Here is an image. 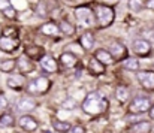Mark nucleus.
I'll list each match as a JSON object with an SVG mask.
<instances>
[{"instance_id": "obj_1", "label": "nucleus", "mask_w": 154, "mask_h": 133, "mask_svg": "<svg viewBox=\"0 0 154 133\" xmlns=\"http://www.w3.org/2000/svg\"><path fill=\"white\" fill-rule=\"evenodd\" d=\"M82 109L90 115H99L108 109V100L99 91H91L85 96L82 102Z\"/></svg>"}, {"instance_id": "obj_2", "label": "nucleus", "mask_w": 154, "mask_h": 133, "mask_svg": "<svg viewBox=\"0 0 154 133\" xmlns=\"http://www.w3.org/2000/svg\"><path fill=\"white\" fill-rule=\"evenodd\" d=\"M96 14H97V21H99V26H100V27H108L109 24H112L114 17H115L112 8H109V6H102V5L97 6Z\"/></svg>"}, {"instance_id": "obj_3", "label": "nucleus", "mask_w": 154, "mask_h": 133, "mask_svg": "<svg viewBox=\"0 0 154 133\" xmlns=\"http://www.w3.org/2000/svg\"><path fill=\"white\" fill-rule=\"evenodd\" d=\"M48 88H50V81L45 76H39L35 81L29 82V85H27V91L32 94H42Z\"/></svg>"}, {"instance_id": "obj_4", "label": "nucleus", "mask_w": 154, "mask_h": 133, "mask_svg": "<svg viewBox=\"0 0 154 133\" xmlns=\"http://www.w3.org/2000/svg\"><path fill=\"white\" fill-rule=\"evenodd\" d=\"M148 109H151V102L148 97H136L130 103V112L132 114H144Z\"/></svg>"}, {"instance_id": "obj_5", "label": "nucleus", "mask_w": 154, "mask_h": 133, "mask_svg": "<svg viewBox=\"0 0 154 133\" xmlns=\"http://www.w3.org/2000/svg\"><path fill=\"white\" fill-rule=\"evenodd\" d=\"M76 17L85 26H91L94 23V15L90 8H76Z\"/></svg>"}, {"instance_id": "obj_6", "label": "nucleus", "mask_w": 154, "mask_h": 133, "mask_svg": "<svg viewBox=\"0 0 154 133\" xmlns=\"http://www.w3.org/2000/svg\"><path fill=\"white\" fill-rule=\"evenodd\" d=\"M133 51H135L138 55L145 57V55H148L150 51H151V44H150L148 41H145V39H138V41L133 42Z\"/></svg>"}, {"instance_id": "obj_7", "label": "nucleus", "mask_w": 154, "mask_h": 133, "mask_svg": "<svg viewBox=\"0 0 154 133\" xmlns=\"http://www.w3.org/2000/svg\"><path fill=\"white\" fill-rule=\"evenodd\" d=\"M138 79L141 82V85L147 90L154 88V72L145 70V72H139L138 73Z\"/></svg>"}, {"instance_id": "obj_8", "label": "nucleus", "mask_w": 154, "mask_h": 133, "mask_svg": "<svg viewBox=\"0 0 154 133\" xmlns=\"http://www.w3.org/2000/svg\"><path fill=\"white\" fill-rule=\"evenodd\" d=\"M109 54L112 55V58L115 60H121L124 55H126V46L117 41H112L109 44Z\"/></svg>"}, {"instance_id": "obj_9", "label": "nucleus", "mask_w": 154, "mask_h": 133, "mask_svg": "<svg viewBox=\"0 0 154 133\" xmlns=\"http://www.w3.org/2000/svg\"><path fill=\"white\" fill-rule=\"evenodd\" d=\"M18 123H20V126H21L24 130H27V132H33V130L38 129V121H36L33 117H30V115H23Z\"/></svg>"}, {"instance_id": "obj_10", "label": "nucleus", "mask_w": 154, "mask_h": 133, "mask_svg": "<svg viewBox=\"0 0 154 133\" xmlns=\"http://www.w3.org/2000/svg\"><path fill=\"white\" fill-rule=\"evenodd\" d=\"M17 66H18V69H20L21 73H30L35 69V64L27 57H20V60L17 61Z\"/></svg>"}, {"instance_id": "obj_11", "label": "nucleus", "mask_w": 154, "mask_h": 133, "mask_svg": "<svg viewBox=\"0 0 154 133\" xmlns=\"http://www.w3.org/2000/svg\"><path fill=\"white\" fill-rule=\"evenodd\" d=\"M18 111L20 112H30V111H33L35 108H36V102L35 100H32V99H27V97H24V99H21L20 102H18Z\"/></svg>"}, {"instance_id": "obj_12", "label": "nucleus", "mask_w": 154, "mask_h": 133, "mask_svg": "<svg viewBox=\"0 0 154 133\" xmlns=\"http://www.w3.org/2000/svg\"><path fill=\"white\" fill-rule=\"evenodd\" d=\"M41 66L44 67V70H47V72H55L57 70V63H55V60L50 57V55H44L42 58H41Z\"/></svg>"}, {"instance_id": "obj_13", "label": "nucleus", "mask_w": 154, "mask_h": 133, "mask_svg": "<svg viewBox=\"0 0 154 133\" xmlns=\"http://www.w3.org/2000/svg\"><path fill=\"white\" fill-rule=\"evenodd\" d=\"M17 45H18V41L14 39V38H6V36L0 38V48H2L3 51L11 52V51H14V49L17 48Z\"/></svg>"}, {"instance_id": "obj_14", "label": "nucleus", "mask_w": 154, "mask_h": 133, "mask_svg": "<svg viewBox=\"0 0 154 133\" xmlns=\"http://www.w3.org/2000/svg\"><path fill=\"white\" fill-rule=\"evenodd\" d=\"M76 57L73 55V54H70V52H63L61 55H60V63L64 66V67H73L75 64H76Z\"/></svg>"}, {"instance_id": "obj_15", "label": "nucleus", "mask_w": 154, "mask_h": 133, "mask_svg": "<svg viewBox=\"0 0 154 133\" xmlns=\"http://www.w3.org/2000/svg\"><path fill=\"white\" fill-rule=\"evenodd\" d=\"M151 130V124L148 121H139L130 127V133H148Z\"/></svg>"}, {"instance_id": "obj_16", "label": "nucleus", "mask_w": 154, "mask_h": 133, "mask_svg": "<svg viewBox=\"0 0 154 133\" xmlns=\"http://www.w3.org/2000/svg\"><path fill=\"white\" fill-rule=\"evenodd\" d=\"M81 46H82L84 49H87V51L94 46V36H93V33L85 32V33L81 36Z\"/></svg>"}, {"instance_id": "obj_17", "label": "nucleus", "mask_w": 154, "mask_h": 133, "mask_svg": "<svg viewBox=\"0 0 154 133\" xmlns=\"http://www.w3.org/2000/svg\"><path fill=\"white\" fill-rule=\"evenodd\" d=\"M58 30H60V29H58L54 23H47V24H44V26L41 27V33H44V35H47V36H54Z\"/></svg>"}, {"instance_id": "obj_18", "label": "nucleus", "mask_w": 154, "mask_h": 133, "mask_svg": "<svg viewBox=\"0 0 154 133\" xmlns=\"http://www.w3.org/2000/svg\"><path fill=\"white\" fill-rule=\"evenodd\" d=\"M96 60H99L102 64H106V63H111L112 61V55L109 54V51H105V49H99L96 52Z\"/></svg>"}, {"instance_id": "obj_19", "label": "nucleus", "mask_w": 154, "mask_h": 133, "mask_svg": "<svg viewBox=\"0 0 154 133\" xmlns=\"http://www.w3.org/2000/svg\"><path fill=\"white\" fill-rule=\"evenodd\" d=\"M88 67H90V70H91L93 73H103V72H105V66H103L99 60H96V58H91V60H90Z\"/></svg>"}, {"instance_id": "obj_20", "label": "nucleus", "mask_w": 154, "mask_h": 133, "mask_svg": "<svg viewBox=\"0 0 154 133\" xmlns=\"http://www.w3.org/2000/svg\"><path fill=\"white\" fill-rule=\"evenodd\" d=\"M123 67L127 69V70H138V69H139V61H138L136 58H133V57L126 58V60L123 61Z\"/></svg>"}, {"instance_id": "obj_21", "label": "nucleus", "mask_w": 154, "mask_h": 133, "mask_svg": "<svg viewBox=\"0 0 154 133\" xmlns=\"http://www.w3.org/2000/svg\"><path fill=\"white\" fill-rule=\"evenodd\" d=\"M52 127H54L57 132H61V133H66V132H69V130H72V126H70V123H67V121H54Z\"/></svg>"}, {"instance_id": "obj_22", "label": "nucleus", "mask_w": 154, "mask_h": 133, "mask_svg": "<svg viewBox=\"0 0 154 133\" xmlns=\"http://www.w3.org/2000/svg\"><path fill=\"white\" fill-rule=\"evenodd\" d=\"M23 84H24V79L21 76H12L8 79V85L11 88H15V90H21L23 88Z\"/></svg>"}, {"instance_id": "obj_23", "label": "nucleus", "mask_w": 154, "mask_h": 133, "mask_svg": "<svg viewBox=\"0 0 154 133\" xmlns=\"http://www.w3.org/2000/svg\"><path fill=\"white\" fill-rule=\"evenodd\" d=\"M26 54L33 57V58H39V57L44 55V49L39 48V46H27L26 48Z\"/></svg>"}, {"instance_id": "obj_24", "label": "nucleus", "mask_w": 154, "mask_h": 133, "mask_svg": "<svg viewBox=\"0 0 154 133\" xmlns=\"http://www.w3.org/2000/svg\"><path fill=\"white\" fill-rule=\"evenodd\" d=\"M58 29H60V30H61V33H64L66 36H72V35L75 33L73 26H72L70 23H67V21H61V23H60V26H58Z\"/></svg>"}, {"instance_id": "obj_25", "label": "nucleus", "mask_w": 154, "mask_h": 133, "mask_svg": "<svg viewBox=\"0 0 154 133\" xmlns=\"http://www.w3.org/2000/svg\"><path fill=\"white\" fill-rule=\"evenodd\" d=\"M15 66H17V61L15 60H5V61L0 63V70L8 73V72H12Z\"/></svg>"}, {"instance_id": "obj_26", "label": "nucleus", "mask_w": 154, "mask_h": 133, "mask_svg": "<svg viewBox=\"0 0 154 133\" xmlns=\"http://www.w3.org/2000/svg\"><path fill=\"white\" fill-rule=\"evenodd\" d=\"M115 96H117V99H118L120 102H126V100L129 99L130 93H129V90L126 88V87H118L117 91H115Z\"/></svg>"}, {"instance_id": "obj_27", "label": "nucleus", "mask_w": 154, "mask_h": 133, "mask_svg": "<svg viewBox=\"0 0 154 133\" xmlns=\"http://www.w3.org/2000/svg\"><path fill=\"white\" fill-rule=\"evenodd\" d=\"M14 124V117L11 114H2L0 117V126L2 127H9Z\"/></svg>"}, {"instance_id": "obj_28", "label": "nucleus", "mask_w": 154, "mask_h": 133, "mask_svg": "<svg viewBox=\"0 0 154 133\" xmlns=\"http://www.w3.org/2000/svg\"><path fill=\"white\" fill-rule=\"evenodd\" d=\"M36 14H38L41 18H45V17H47V5L41 2V3L38 5V8H36Z\"/></svg>"}, {"instance_id": "obj_29", "label": "nucleus", "mask_w": 154, "mask_h": 133, "mask_svg": "<svg viewBox=\"0 0 154 133\" xmlns=\"http://www.w3.org/2000/svg\"><path fill=\"white\" fill-rule=\"evenodd\" d=\"M129 3H130V9L135 11V12H138V11L142 9V2L141 0H130Z\"/></svg>"}, {"instance_id": "obj_30", "label": "nucleus", "mask_w": 154, "mask_h": 133, "mask_svg": "<svg viewBox=\"0 0 154 133\" xmlns=\"http://www.w3.org/2000/svg\"><path fill=\"white\" fill-rule=\"evenodd\" d=\"M78 105H76V102L73 100V99H67L64 103H63V108H66V109H75Z\"/></svg>"}, {"instance_id": "obj_31", "label": "nucleus", "mask_w": 154, "mask_h": 133, "mask_svg": "<svg viewBox=\"0 0 154 133\" xmlns=\"http://www.w3.org/2000/svg\"><path fill=\"white\" fill-rule=\"evenodd\" d=\"M9 8H12L11 6V0H0V11H6V9H9Z\"/></svg>"}, {"instance_id": "obj_32", "label": "nucleus", "mask_w": 154, "mask_h": 133, "mask_svg": "<svg viewBox=\"0 0 154 133\" xmlns=\"http://www.w3.org/2000/svg\"><path fill=\"white\" fill-rule=\"evenodd\" d=\"M3 14H5L8 18H15V17H17V11H15L14 8H9V9H6Z\"/></svg>"}, {"instance_id": "obj_33", "label": "nucleus", "mask_w": 154, "mask_h": 133, "mask_svg": "<svg viewBox=\"0 0 154 133\" xmlns=\"http://www.w3.org/2000/svg\"><path fill=\"white\" fill-rule=\"evenodd\" d=\"M6 106H8V100H6V97L3 94H0V111L5 109Z\"/></svg>"}, {"instance_id": "obj_34", "label": "nucleus", "mask_w": 154, "mask_h": 133, "mask_svg": "<svg viewBox=\"0 0 154 133\" xmlns=\"http://www.w3.org/2000/svg\"><path fill=\"white\" fill-rule=\"evenodd\" d=\"M72 132L73 133H85V129H84V127H81V126H73Z\"/></svg>"}, {"instance_id": "obj_35", "label": "nucleus", "mask_w": 154, "mask_h": 133, "mask_svg": "<svg viewBox=\"0 0 154 133\" xmlns=\"http://www.w3.org/2000/svg\"><path fill=\"white\" fill-rule=\"evenodd\" d=\"M147 8L154 9V0H147Z\"/></svg>"}, {"instance_id": "obj_36", "label": "nucleus", "mask_w": 154, "mask_h": 133, "mask_svg": "<svg viewBox=\"0 0 154 133\" xmlns=\"http://www.w3.org/2000/svg\"><path fill=\"white\" fill-rule=\"evenodd\" d=\"M102 2H105V3H108V5H114V3H118L120 0H102Z\"/></svg>"}, {"instance_id": "obj_37", "label": "nucleus", "mask_w": 154, "mask_h": 133, "mask_svg": "<svg viewBox=\"0 0 154 133\" xmlns=\"http://www.w3.org/2000/svg\"><path fill=\"white\" fill-rule=\"evenodd\" d=\"M150 117H151V118L154 120V105L151 106V109H150Z\"/></svg>"}, {"instance_id": "obj_38", "label": "nucleus", "mask_w": 154, "mask_h": 133, "mask_svg": "<svg viewBox=\"0 0 154 133\" xmlns=\"http://www.w3.org/2000/svg\"><path fill=\"white\" fill-rule=\"evenodd\" d=\"M0 36H2V30H0Z\"/></svg>"}]
</instances>
